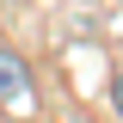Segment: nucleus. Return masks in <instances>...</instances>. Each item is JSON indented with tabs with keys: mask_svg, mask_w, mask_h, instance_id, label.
Instances as JSON below:
<instances>
[{
	"mask_svg": "<svg viewBox=\"0 0 123 123\" xmlns=\"http://www.w3.org/2000/svg\"><path fill=\"white\" fill-rule=\"evenodd\" d=\"M111 105H117V117H123V74L111 80Z\"/></svg>",
	"mask_w": 123,
	"mask_h": 123,
	"instance_id": "obj_2",
	"label": "nucleus"
},
{
	"mask_svg": "<svg viewBox=\"0 0 123 123\" xmlns=\"http://www.w3.org/2000/svg\"><path fill=\"white\" fill-rule=\"evenodd\" d=\"M0 105L12 111V117L31 111V74H25V62H18V49H6V43H0Z\"/></svg>",
	"mask_w": 123,
	"mask_h": 123,
	"instance_id": "obj_1",
	"label": "nucleus"
}]
</instances>
